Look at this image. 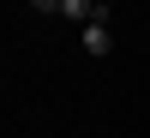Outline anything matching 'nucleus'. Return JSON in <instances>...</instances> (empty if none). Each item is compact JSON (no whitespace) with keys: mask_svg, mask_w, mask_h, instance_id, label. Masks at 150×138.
<instances>
[{"mask_svg":"<svg viewBox=\"0 0 150 138\" xmlns=\"http://www.w3.org/2000/svg\"><path fill=\"white\" fill-rule=\"evenodd\" d=\"M78 42H84V54H96V60H102L108 48H114V36H108V18H96V24H84V30H78Z\"/></svg>","mask_w":150,"mask_h":138,"instance_id":"obj_2","label":"nucleus"},{"mask_svg":"<svg viewBox=\"0 0 150 138\" xmlns=\"http://www.w3.org/2000/svg\"><path fill=\"white\" fill-rule=\"evenodd\" d=\"M24 6H36V12H54V6H60V0H24Z\"/></svg>","mask_w":150,"mask_h":138,"instance_id":"obj_3","label":"nucleus"},{"mask_svg":"<svg viewBox=\"0 0 150 138\" xmlns=\"http://www.w3.org/2000/svg\"><path fill=\"white\" fill-rule=\"evenodd\" d=\"M60 18H72V24H78V30H84V24H96V18H108V6H102V0H60Z\"/></svg>","mask_w":150,"mask_h":138,"instance_id":"obj_1","label":"nucleus"}]
</instances>
